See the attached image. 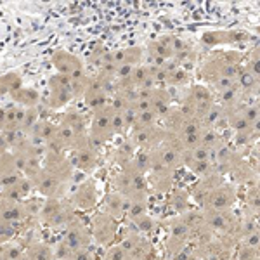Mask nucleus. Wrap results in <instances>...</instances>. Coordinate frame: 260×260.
Here are the masks:
<instances>
[{
  "label": "nucleus",
  "instance_id": "a878e982",
  "mask_svg": "<svg viewBox=\"0 0 260 260\" xmlns=\"http://www.w3.org/2000/svg\"><path fill=\"white\" fill-rule=\"evenodd\" d=\"M229 177L233 182H236V184H246V182H250V184H255L257 182V172H255L251 167L246 163L245 160L238 163L236 167H234L233 170H231V174H229Z\"/></svg>",
  "mask_w": 260,
  "mask_h": 260
},
{
  "label": "nucleus",
  "instance_id": "9b49d317",
  "mask_svg": "<svg viewBox=\"0 0 260 260\" xmlns=\"http://www.w3.org/2000/svg\"><path fill=\"white\" fill-rule=\"evenodd\" d=\"M115 137L111 123V108H104L101 111L92 113V121L89 125V139L95 148H101Z\"/></svg>",
  "mask_w": 260,
  "mask_h": 260
},
{
  "label": "nucleus",
  "instance_id": "a18cd8bd",
  "mask_svg": "<svg viewBox=\"0 0 260 260\" xmlns=\"http://www.w3.org/2000/svg\"><path fill=\"white\" fill-rule=\"evenodd\" d=\"M18 233V224H11V222L0 220V245L9 243Z\"/></svg>",
  "mask_w": 260,
  "mask_h": 260
},
{
  "label": "nucleus",
  "instance_id": "864d4df0",
  "mask_svg": "<svg viewBox=\"0 0 260 260\" xmlns=\"http://www.w3.org/2000/svg\"><path fill=\"white\" fill-rule=\"evenodd\" d=\"M251 136H253V141L260 137V118L255 123H251Z\"/></svg>",
  "mask_w": 260,
  "mask_h": 260
},
{
  "label": "nucleus",
  "instance_id": "79ce46f5",
  "mask_svg": "<svg viewBox=\"0 0 260 260\" xmlns=\"http://www.w3.org/2000/svg\"><path fill=\"white\" fill-rule=\"evenodd\" d=\"M16 170V161H14V153L11 149H0V175L4 174H12Z\"/></svg>",
  "mask_w": 260,
  "mask_h": 260
},
{
  "label": "nucleus",
  "instance_id": "ddd939ff",
  "mask_svg": "<svg viewBox=\"0 0 260 260\" xmlns=\"http://www.w3.org/2000/svg\"><path fill=\"white\" fill-rule=\"evenodd\" d=\"M170 137V132L165 127H149V128H142L136 130V132H130L128 141L136 146V149H146V151H153L165 142Z\"/></svg>",
  "mask_w": 260,
  "mask_h": 260
},
{
  "label": "nucleus",
  "instance_id": "7ed1b4c3",
  "mask_svg": "<svg viewBox=\"0 0 260 260\" xmlns=\"http://www.w3.org/2000/svg\"><path fill=\"white\" fill-rule=\"evenodd\" d=\"M115 191L125 196L127 200L132 198H149V180L148 175L142 174L132 165L123 167L113 179Z\"/></svg>",
  "mask_w": 260,
  "mask_h": 260
},
{
  "label": "nucleus",
  "instance_id": "412c9836",
  "mask_svg": "<svg viewBox=\"0 0 260 260\" xmlns=\"http://www.w3.org/2000/svg\"><path fill=\"white\" fill-rule=\"evenodd\" d=\"M59 125L70 127L71 130H75L78 136H89V127H87L85 115H83L82 111L75 110V108H70V110H66L64 113H61Z\"/></svg>",
  "mask_w": 260,
  "mask_h": 260
},
{
  "label": "nucleus",
  "instance_id": "0eeeda50",
  "mask_svg": "<svg viewBox=\"0 0 260 260\" xmlns=\"http://www.w3.org/2000/svg\"><path fill=\"white\" fill-rule=\"evenodd\" d=\"M47 106L50 110H62L75 99L73 83H71L70 78L62 77L59 73L50 75L47 80Z\"/></svg>",
  "mask_w": 260,
  "mask_h": 260
},
{
  "label": "nucleus",
  "instance_id": "9d476101",
  "mask_svg": "<svg viewBox=\"0 0 260 260\" xmlns=\"http://www.w3.org/2000/svg\"><path fill=\"white\" fill-rule=\"evenodd\" d=\"M203 217L207 222V228L215 236L234 238V231H236L240 217L233 210H203Z\"/></svg>",
  "mask_w": 260,
  "mask_h": 260
},
{
  "label": "nucleus",
  "instance_id": "6ab92c4d",
  "mask_svg": "<svg viewBox=\"0 0 260 260\" xmlns=\"http://www.w3.org/2000/svg\"><path fill=\"white\" fill-rule=\"evenodd\" d=\"M28 217V210L24 201L0 198V220L11 222V224H21Z\"/></svg>",
  "mask_w": 260,
  "mask_h": 260
},
{
  "label": "nucleus",
  "instance_id": "5701e85b",
  "mask_svg": "<svg viewBox=\"0 0 260 260\" xmlns=\"http://www.w3.org/2000/svg\"><path fill=\"white\" fill-rule=\"evenodd\" d=\"M111 57L116 66H141L144 50L142 47H125L111 50Z\"/></svg>",
  "mask_w": 260,
  "mask_h": 260
},
{
  "label": "nucleus",
  "instance_id": "bb28decb",
  "mask_svg": "<svg viewBox=\"0 0 260 260\" xmlns=\"http://www.w3.org/2000/svg\"><path fill=\"white\" fill-rule=\"evenodd\" d=\"M11 98L16 101V104L21 108H37L40 103V94L35 89H30V87H21L19 90L12 92Z\"/></svg>",
  "mask_w": 260,
  "mask_h": 260
},
{
  "label": "nucleus",
  "instance_id": "ea45409f",
  "mask_svg": "<svg viewBox=\"0 0 260 260\" xmlns=\"http://www.w3.org/2000/svg\"><path fill=\"white\" fill-rule=\"evenodd\" d=\"M132 225H134V229H136L137 233L142 234V236H146V238H149L151 234H154V231L158 229V222L154 220L149 213H146V215L141 217V219L134 220Z\"/></svg>",
  "mask_w": 260,
  "mask_h": 260
},
{
  "label": "nucleus",
  "instance_id": "8fccbe9b",
  "mask_svg": "<svg viewBox=\"0 0 260 260\" xmlns=\"http://www.w3.org/2000/svg\"><path fill=\"white\" fill-rule=\"evenodd\" d=\"M167 260H198V257H196L194 248H192V245H191V246H187V248L177 251V253L169 255Z\"/></svg>",
  "mask_w": 260,
  "mask_h": 260
},
{
  "label": "nucleus",
  "instance_id": "f03ea898",
  "mask_svg": "<svg viewBox=\"0 0 260 260\" xmlns=\"http://www.w3.org/2000/svg\"><path fill=\"white\" fill-rule=\"evenodd\" d=\"M50 62H52V66L56 68V73H59L62 77L71 80L75 98L83 95V92H85V89L90 83V78L87 77L85 66H83L80 57L71 54L70 50L57 49V50H54L52 56H50Z\"/></svg>",
  "mask_w": 260,
  "mask_h": 260
},
{
  "label": "nucleus",
  "instance_id": "f257e3e1",
  "mask_svg": "<svg viewBox=\"0 0 260 260\" xmlns=\"http://www.w3.org/2000/svg\"><path fill=\"white\" fill-rule=\"evenodd\" d=\"M245 57L241 52H215L200 68V77L205 85L210 87L219 80H234L240 77L241 70L245 68Z\"/></svg>",
  "mask_w": 260,
  "mask_h": 260
},
{
  "label": "nucleus",
  "instance_id": "2eb2a0df",
  "mask_svg": "<svg viewBox=\"0 0 260 260\" xmlns=\"http://www.w3.org/2000/svg\"><path fill=\"white\" fill-rule=\"evenodd\" d=\"M71 165L73 169H80L83 172H92L99 165V148H95L90 139L83 141L71 151Z\"/></svg>",
  "mask_w": 260,
  "mask_h": 260
},
{
  "label": "nucleus",
  "instance_id": "c03bdc74",
  "mask_svg": "<svg viewBox=\"0 0 260 260\" xmlns=\"http://www.w3.org/2000/svg\"><path fill=\"white\" fill-rule=\"evenodd\" d=\"M40 118H39V110L37 108H28L26 110V115H24V121L21 125V130H23L26 136H30L35 128V125L39 123Z\"/></svg>",
  "mask_w": 260,
  "mask_h": 260
},
{
  "label": "nucleus",
  "instance_id": "dca6fc26",
  "mask_svg": "<svg viewBox=\"0 0 260 260\" xmlns=\"http://www.w3.org/2000/svg\"><path fill=\"white\" fill-rule=\"evenodd\" d=\"M98 201H99L98 187H95V184L92 182V180H85L83 184H80L70 196L71 207H73L75 210H82V212L94 210Z\"/></svg>",
  "mask_w": 260,
  "mask_h": 260
},
{
  "label": "nucleus",
  "instance_id": "6e6552de",
  "mask_svg": "<svg viewBox=\"0 0 260 260\" xmlns=\"http://www.w3.org/2000/svg\"><path fill=\"white\" fill-rule=\"evenodd\" d=\"M238 200V189L233 182H222L200 201L201 210H233Z\"/></svg>",
  "mask_w": 260,
  "mask_h": 260
},
{
  "label": "nucleus",
  "instance_id": "3c124183",
  "mask_svg": "<svg viewBox=\"0 0 260 260\" xmlns=\"http://www.w3.org/2000/svg\"><path fill=\"white\" fill-rule=\"evenodd\" d=\"M240 243H241V245H246V246H250V248L260 251V228L255 229L253 233L248 234L246 238H243Z\"/></svg>",
  "mask_w": 260,
  "mask_h": 260
},
{
  "label": "nucleus",
  "instance_id": "1a4fd4ad",
  "mask_svg": "<svg viewBox=\"0 0 260 260\" xmlns=\"http://www.w3.org/2000/svg\"><path fill=\"white\" fill-rule=\"evenodd\" d=\"M120 246L128 253L130 260H153L154 246L149 238L142 236L136 229H125Z\"/></svg>",
  "mask_w": 260,
  "mask_h": 260
},
{
  "label": "nucleus",
  "instance_id": "20e7f679",
  "mask_svg": "<svg viewBox=\"0 0 260 260\" xmlns=\"http://www.w3.org/2000/svg\"><path fill=\"white\" fill-rule=\"evenodd\" d=\"M215 104H217L215 94H213L207 85H203V83H194V85L189 87L187 98L182 104V110L191 113L192 116H196V118L203 123V118L208 115V111H210Z\"/></svg>",
  "mask_w": 260,
  "mask_h": 260
},
{
  "label": "nucleus",
  "instance_id": "39448f33",
  "mask_svg": "<svg viewBox=\"0 0 260 260\" xmlns=\"http://www.w3.org/2000/svg\"><path fill=\"white\" fill-rule=\"evenodd\" d=\"M163 127H165L174 137L189 136V134H200L203 132V123L187 113L182 108H174L169 115L163 118Z\"/></svg>",
  "mask_w": 260,
  "mask_h": 260
},
{
  "label": "nucleus",
  "instance_id": "b1692460",
  "mask_svg": "<svg viewBox=\"0 0 260 260\" xmlns=\"http://www.w3.org/2000/svg\"><path fill=\"white\" fill-rule=\"evenodd\" d=\"M151 110L160 116L161 121L172 110H174L170 94L165 89H161V87H156V89L153 90V95H151Z\"/></svg>",
  "mask_w": 260,
  "mask_h": 260
},
{
  "label": "nucleus",
  "instance_id": "f8f14e48",
  "mask_svg": "<svg viewBox=\"0 0 260 260\" xmlns=\"http://www.w3.org/2000/svg\"><path fill=\"white\" fill-rule=\"evenodd\" d=\"M90 233L92 240L99 246H111L113 241L116 240V234H118V222L108 213L98 212L92 217Z\"/></svg>",
  "mask_w": 260,
  "mask_h": 260
},
{
  "label": "nucleus",
  "instance_id": "aec40b11",
  "mask_svg": "<svg viewBox=\"0 0 260 260\" xmlns=\"http://www.w3.org/2000/svg\"><path fill=\"white\" fill-rule=\"evenodd\" d=\"M33 186H35V189L39 191L45 200L56 198L57 192H59V189H61V186H62V180H59L56 175H52L45 169H42L39 179L33 182Z\"/></svg>",
  "mask_w": 260,
  "mask_h": 260
},
{
  "label": "nucleus",
  "instance_id": "f704fd0d",
  "mask_svg": "<svg viewBox=\"0 0 260 260\" xmlns=\"http://www.w3.org/2000/svg\"><path fill=\"white\" fill-rule=\"evenodd\" d=\"M258 82L260 80H257L246 68H243L240 77L236 78V85H238V89L241 90L243 98H251V94H253L255 87L258 85Z\"/></svg>",
  "mask_w": 260,
  "mask_h": 260
},
{
  "label": "nucleus",
  "instance_id": "2f4dec72",
  "mask_svg": "<svg viewBox=\"0 0 260 260\" xmlns=\"http://www.w3.org/2000/svg\"><path fill=\"white\" fill-rule=\"evenodd\" d=\"M184 167L200 179L210 177V175L217 174L213 161H194V160H189V158H184Z\"/></svg>",
  "mask_w": 260,
  "mask_h": 260
},
{
  "label": "nucleus",
  "instance_id": "c756f323",
  "mask_svg": "<svg viewBox=\"0 0 260 260\" xmlns=\"http://www.w3.org/2000/svg\"><path fill=\"white\" fill-rule=\"evenodd\" d=\"M26 108L21 106H9L6 108V121H4V130H21V125L24 121Z\"/></svg>",
  "mask_w": 260,
  "mask_h": 260
},
{
  "label": "nucleus",
  "instance_id": "a211bd4d",
  "mask_svg": "<svg viewBox=\"0 0 260 260\" xmlns=\"http://www.w3.org/2000/svg\"><path fill=\"white\" fill-rule=\"evenodd\" d=\"M83 101H85V106L89 108L92 113H95L110 106L111 95L108 94V90L104 89L95 78H90L89 87L83 92Z\"/></svg>",
  "mask_w": 260,
  "mask_h": 260
},
{
  "label": "nucleus",
  "instance_id": "09e8293b",
  "mask_svg": "<svg viewBox=\"0 0 260 260\" xmlns=\"http://www.w3.org/2000/svg\"><path fill=\"white\" fill-rule=\"evenodd\" d=\"M104 260H130V257L120 245H115V246H110V248H108Z\"/></svg>",
  "mask_w": 260,
  "mask_h": 260
},
{
  "label": "nucleus",
  "instance_id": "4be33fe9",
  "mask_svg": "<svg viewBox=\"0 0 260 260\" xmlns=\"http://www.w3.org/2000/svg\"><path fill=\"white\" fill-rule=\"evenodd\" d=\"M125 210H127V198L121 196L120 192L113 191V192H108L104 196V201H103V212L111 215L113 219H123L125 217Z\"/></svg>",
  "mask_w": 260,
  "mask_h": 260
},
{
  "label": "nucleus",
  "instance_id": "4c0bfd02",
  "mask_svg": "<svg viewBox=\"0 0 260 260\" xmlns=\"http://www.w3.org/2000/svg\"><path fill=\"white\" fill-rule=\"evenodd\" d=\"M111 123H113V132H115V136H125V134L130 132V128H132L127 118V113L113 110V108H111Z\"/></svg>",
  "mask_w": 260,
  "mask_h": 260
},
{
  "label": "nucleus",
  "instance_id": "4468645a",
  "mask_svg": "<svg viewBox=\"0 0 260 260\" xmlns=\"http://www.w3.org/2000/svg\"><path fill=\"white\" fill-rule=\"evenodd\" d=\"M62 243L70 248V251H78V250H85L90 248L92 240V233L90 229L85 225L80 217H77L71 224L68 225V229H64V236H62Z\"/></svg>",
  "mask_w": 260,
  "mask_h": 260
},
{
  "label": "nucleus",
  "instance_id": "a19ab883",
  "mask_svg": "<svg viewBox=\"0 0 260 260\" xmlns=\"http://www.w3.org/2000/svg\"><path fill=\"white\" fill-rule=\"evenodd\" d=\"M24 250L23 245L19 243H6V245L0 246V260H21L24 257Z\"/></svg>",
  "mask_w": 260,
  "mask_h": 260
},
{
  "label": "nucleus",
  "instance_id": "58836bf2",
  "mask_svg": "<svg viewBox=\"0 0 260 260\" xmlns=\"http://www.w3.org/2000/svg\"><path fill=\"white\" fill-rule=\"evenodd\" d=\"M151 160H153V151H146V149H137L136 156H134V160L130 165L134 167V169H137L142 174L149 175L151 172Z\"/></svg>",
  "mask_w": 260,
  "mask_h": 260
},
{
  "label": "nucleus",
  "instance_id": "7c9ffc66",
  "mask_svg": "<svg viewBox=\"0 0 260 260\" xmlns=\"http://www.w3.org/2000/svg\"><path fill=\"white\" fill-rule=\"evenodd\" d=\"M56 128H57V123H52V121H49V120H40L28 137H35V139H39L50 146V142L54 139V134H56Z\"/></svg>",
  "mask_w": 260,
  "mask_h": 260
},
{
  "label": "nucleus",
  "instance_id": "473e14b6",
  "mask_svg": "<svg viewBox=\"0 0 260 260\" xmlns=\"http://www.w3.org/2000/svg\"><path fill=\"white\" fill-rule=\"evenodd\" d=\"M245 212L253 217H257L260 213V180H257L255 184H251L248 187V191H246Z\"/></svg>",
  "mask_w": 260,
  "mask_h": 260
},
{
  "label": "nucleus",
  "instance_id": "c85d7f7f",
  "mask_svg": "<svg viewBox=\"0 0 260 260\" xmlns=\"http://www.w3.org/2000/svg\"><path fill=\"white\" fill-rule=\"evenodd\" d=\"M24 255H26V260H54L56 258L52 246H50L49 243H42V241H37L28 246Z\"/></svg>",
  "mask_w": 260,
  "mask_h": 260
},
{
  "label": "nucleus",
  "instance_id": "de8ad7c7",
  "mask_svg": "<svg viewBox=\"0 0 260 260\" xmlns=\"http://www.w3.org/2000/svg\"><path fill=\"white\" fill-rule=\"evenodd\" d=\"M21 177H23V174H19V172H12V174L0 175V191L9 189V187H12L14 184H18L21 180Z\"/></svg>",
  "mask_w": 260,
  "mask_h": 260
},
{
  "label": "nucleus",
  "instance_id": "393cba45",
  "mask_svg": "<svg viewBox=\"0 0 260 260\" xmlns=\"http://www.w3.org/2000/svg\"><path fill=\"white\" fill-rule=\"evenodd\" d=\"M35 189L33 182L30 179H26L23 175L18 184H14L9 189L0 191V198H7V200H16V201H23L26 196H30V192Z\"/></svg>",
  "mask_w": 260,
  "mask_h": 260
},
{
  "label": "nucleus",
  "instance_id": "49530a36",
  "mask_svg": "<svg viewBox=\"0 0 260 260\" xmlns=\"http://www.w3.org/2000/svg\"><path fill=\"white\" fill-rule=\"evenodd\" d=\"M236 260H260V251L240 243L236 250Z\"/></svg>",
  "mask_w": 260,
  "mask_h": 260
},
{
  "label": "nucleus",
  "instance_id": "e433bc0d",
  "mask_svg": "<svg viewBox=\"0 0 260 260\" xmlns=\"http://www.w3.org/2000/svg\"><path fill=\"white\" fill-rule=\"evenodd\" d=\"M62 205H64V201L59 200L57 196H56V198H47V200H45L44 205H42V208H40V219H42V222L47 225L49 222H50V219H52V217L61 210Z\"/></svg>",
  "mask_w": 260,
  "mask_h": 260
},
{
  "label": "nucleus",
  "instance_id": "cd10ccee",
  "mask_svg": "<svg viewBox=\"0 0 260 260\" xmlns=\"http://www.w3.org/2000/svg\"><path fill=\"white\" fill-rule=\"evenodd\" d=\"M149 198H132L127 200V210H125V219H127L130 224L134 220L144 217L146 213H149Z\"/></svg>",
  "mask_w": 260,
  "mask_h": 260
},
{
  "label": "nucleus",
  "instance_id": "72a5a7b5",
  "mask_svg": "<svg viewBox=\"0 0 260 260\" xmlns=\"http://www.w3.org/2000/svg\"><path fill=\"white\" fill-rule=\"evenodd\" d=\"M160 121H161V118L153 110L141 111L136 115V120H134L132 130H130V132H136V130H142V128H149V127H156V125H160Z\"/></svg>",
  "mask_w": 260,
  "mask_h": 260
},
{
  "label": "nucleus",
  "instance_id": "c9c22d12",
  "mask_svg": "<svg viewBox=\"0 0 260 260\" xmlns=\"http://www.w3.org/2000/svg\"><path fill=\"white\" fill-rule=\"evenodd\" d=\"M23 87V80L18 73H7V75H2L0 77V95H7V94H12V92L19 90Z\"/></svg>",
  "mask_w": 260,
  "mask_h": 260
},
{
  "label": "nucleus",
  "instance_id": "5fc2aeb1",
  "mask_svg": "<svg viewBox=\"0 0 260 260\" xmlns=\"http://www.w3.org/2000/svg\"><path fill=\"white\" fill-rule=\"evenodd\" d=\"M255 104H257V108H258V113H260V101H258V103H255Z\"/></svg>",
  "mask_w": 260,
  "mask_h": 260
},
{
  "label": "nucleus",
  "instance_id": "423d86ee",
  "mask_svg": "<svg viewBox=\"0 0 260 260\" xmlns=\"http://www.w3.org/2000/svg\"><path fill=\"white\" fill-rule=\"evenodd\" d=\"M236 240L229 236H215L212 240L192 245L198 260H231Z\"/></svg>",
  "mask_w": 260,
  "mask_h": 260
},
{
  "label": "nucleus",
  "instance_id": "37998d69",
  "mask_svg": "<svg viewBox=\"0 0 260 260\" xmlns=\"http://www.w3.org/2000/svg\"><path fill=\"white\" fill-rule=\"evenodd\" d=\"M245 68L248 70L257 80H260V44L250 52L248 59L245 62Z\"/></svg>",
  "mask_w": 260,
  "mask_h": 260
},
{
  "label": "nucleus",
  "instance_id": "603ef678",
  "mask_svg": "<svg viewBox=\"0 0 260 260\" xmlns=\"http://www.w3.org/2000/svg\"><path fill=\"white\" fill-rule=\"evenodd\" d=\"M68 260H95V257H94V253L90 251V248H85V250L73 251Z\"/></svg>",
  "mask_w": 260,
  "mask_h": 260
},
{
  "label": "nucleus",
  "instance_id": "f3484780",
  "mask_svg": "<svg viewBox=\"0 0 260 260\" xmlns=\"http://www.w3.org/2000/svg\"><path fill=\"white\" fill-rule=\"evenodd\" d=\"M42 163H44V169L50 172L52 175H56L59 180H62V184L70 180L71 172H73V165H71V161L64 156V153L49 149V153L45 154Z\"/></svg>",
  "mask_w": 260,
  "mask_h": 260
}]
</instances>
